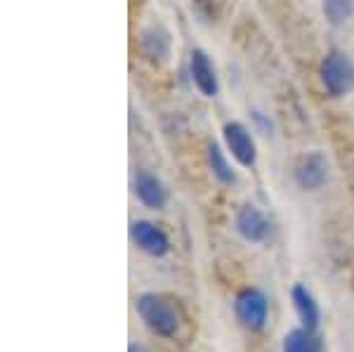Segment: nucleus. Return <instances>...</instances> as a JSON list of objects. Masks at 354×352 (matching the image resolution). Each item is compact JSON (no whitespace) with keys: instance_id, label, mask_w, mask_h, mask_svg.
Wrapping results in <instances>:
<instances>
[{"instance_id":"nucleus-1","label":"nucleus","mask_w":354,"mask_h":352,"mask_svg":"<svg viewBox=\"0 0 354 352\" xmlns=\"http://www.w3.org/2000/svg\"><path fill=\"white\" fill-rule=\"evenodd\" d=\"M140 319L151 333L161 338H175L182 328V315L177 305L163 293H142L135 300Z\"/></svg>"},{"instance_id":"nucleus-2","label":"nucleus","mask_w":354,"mask_h":352,"mask_svg":"<svg viewBox=\"0 0 354 352\" xmlns=\"http://www.w3.org/2000/svg\"><path fill=\"white\" fill-rule=\"evenodd\" d=\"M319 78L328 98H345L354 90V62L342 50H330L322 59Z\"/></svg>"},{"instance_id":"nucleus-3","label":"nucleus","mask_w":354,"mask_h":352,"mask_svg":"<svg viewBox=\"0 0 354 352\" xmlns=\"http://www.w3.org/2000/svg\"><path fill=\"white\" fill-rule=\"evenodd\" d=\"M234 315L248 331H262L270 317V298L258 286H245L234 298Z\"/></svg>"},{"instance_id":"nucleus-4","label":"nucleus","mask_w":354,"mask_h":352,"mask_svg":"<svg viewBox=\"0 0 354 352\" xmlns=\"http://www.w3.org/2000/svg\"><path fill=\"white\" fill-rule=\"evenodd\" d=\"M330 178V163L324 151H307L293 163V183L302 192H319Z\"/></svg>"},{"instance_id":"nucleus-5","label":"nucleus","mask_w":354,"mask_h":352,"mask_svg":"<svg viewBox=\"0 0 354 352\" xmlns=\"http://www.w3.org/2000/svg\"><path fill=\"white\" fill-rule=\"evenodd\" d=\"M222 140H225L227 151L241 168H255L258 163V145H255L253 133L241 121H227L222 126Z\"/></svg>"},{"instance_id":"nucleus-6","label":"nucleus","mask_w":354,"mask_h":352,"mask_svg":"<svg viewBox=\"0 0 354 352\" xmlns=\"http://www.w3.org/2000/svg\"><path fill=\"white\" fill-rule=\"evenodd\" d=\"M130 241L140 248L142 253L151 255V258H165L170 253V237L161 225L151 223V220H135L130 223Z\"/></svg>"},{"instance_id":"nucleus-7","label":"nucleus","mask_w":354,"mask_h":352,"mask_svg":"<svg viewBox=\"0 0 354 352\" xmlns=\"http://www.w3.org/2000/svg\"><path fill=\"white\" fill-rule=\"evenodd\" d=\"M234 227H236L239 237L248 243H265L272 234V223L265 213L253 203H243L234 215Z\"/></svg>"},{"instance_id":"nucleus-8","label":"nucleus","mask_w":354,"mask_h":352,"mask_svg":"<svg viewBox=\"0 0 354 352\" xmlns=\"http://www.w3.org/2000/svg\"><path fill=\"white\" fill-rule=\"evenodd\" d=\"M189 78H192L194 88H196L203 98L213 100L220 95L218 71H215V64L208 57V53L201 48H194L189 53Z\"/></svg>"},{"instance_id":"nucleus-9","label":"nucleus","mask_w":354,"mask_h":352,"mask_svg":"<svg viewBox=\"0 0 354 352\" xmlns=\"http://www.w3.org/2000/svg\"><path fill=\"white\" fill-rule=\"evenodd\" d=\"M133 194L137 196V201L142 203L149 211H163L168 206V187L163 185V180L158 175L149 173V170H137L133 178Z\"/></svg>"},{"instance_id":"nucleus-10","label":"nucleus","mask_w":354,"mask_h":352,"mask_svg":"<svg viewBox=\"0 0 354 352\" xmlns=\"http://www.w3.org/2000/svg\"><path fill=\"white\" fill-rule=\"evenodd\" d=\"M170 50H173V36H170L168 28L161 24L142 28L140 53L145 55V59H149L151 64H163L170 57Z\"/></svg>"},{"instance_id":"nucleus-11","label":"nucleus","mask_w":354,"mask_h":352,"mask_svg":"<svg viewBox=\"0 0 354 352\" xmlns=\"http://www.w3.org/2000/svg\"><path fill=\"white\" fill-rule=\"evenodd\" d=\"M290 303H293V310L300 319V326L317 331L319 322H322V310H319L317 298L312 296L305 284H293V288H290Z\"/></svg>"},{"instance_id":"nucleus-12","label":"nucleus","mask_w":354,"mask_h":352,"mask_svg":"<svg viewBox=\"0 0 354 352\" xmlns=\"http://www.w3.org/2000/svg\"><path fill=\"white\" fill-rule=\"evenodd\" d=\"M205 158H208V168L218 183H222V185H236L239 183L236 170H234L230 158H227V154L222 151V147L218 145V142H208V145H205Z\"/></svg>"},{"instance_id":"nucleus-13","label":"nucleus","mask_w":354,"mask_h":352,"mask_svg":"<svg viewBox=\"0 0 354 352\" xmlns=\"http://www.w3.org/2000/svg\"><path fill=\"white\" fill-rule=\"evenodd\" d=\"M281 352H324V340L312 328H290L281 340Z\"/></svg>"},{"instance_id":"nucleus-14","label":"nucleus","mask_w":354,"mask_h":352,"mask_svg":"<svg viewBox=\"0 0 354 352\" xmlns=\"http://www.w3.org/2000/svg\"><path fill=\"white\" fill-rule=\"evenodd\" d=\"M322 12L328 26H345L354 17V0H322Z\"/></svg>"},{"instance_id":"nucleus-15","label":"nucleus","mask_w":354,"mask_h":352,"mask_svg":"<svg viewBox=\"0 0 354 352\" xmlns=\"http://www.w3.org/2000/svg\"><path fill=\"white\" fill-rule=\"evenodd\" d=\"M128 352H151V348H147V345H142V343H130Z\"/></svg>"}]
</instances>
